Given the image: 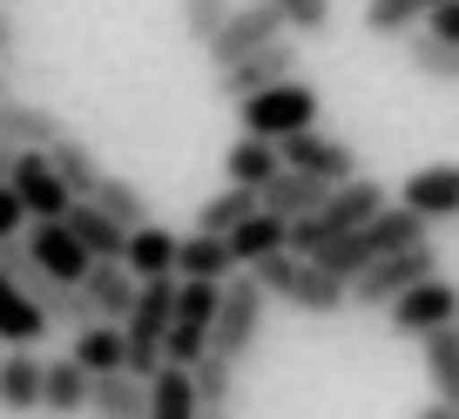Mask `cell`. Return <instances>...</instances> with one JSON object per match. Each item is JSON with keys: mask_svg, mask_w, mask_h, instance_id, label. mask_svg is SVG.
Wrapping results in <instances>:
<instances>
[{"mask_svg": "<svg viewBox=\"0 0 459 419\" xmlns=\"http://www.w3.org/2000/svg\"><path fill=\"white\" fill-rule=\"evenodd\" d=\"M257 271V284L271 291V304H290V311H304V319H331V311H344L351 304V284H344L338 271H325V264L311 258V250H271L264 264H250Z\"/></svg>", "mask_w": 459, "mask_h": 419, "instance_id": "1", "label": "cell"}, {"mask_svg": "<svg viewBox=\"0 0 459 419\" xmlns=\"http://www.w3.org/2000/svg\"><path fill=\"white\" fill-rule=\"evenodd\" d=\"M378 210H385V183H372V176H351V183H338L325 203H317L311 217L290 223V244L311 250V244H325V237L359 231V223H365V217H378Z\"/></svg>", "mask_w": 459, "mask_h": 419, "instance_id": "2", "label": "cell"}, {"mask_svg": "<svg viewBox=\"0 0 459 419\" xmlns=\"http://www.w3.org/2000/svg\"><path fill=\"white\" fill-rule=\"evenodd\" d=\"M264 311H271V291L257 284V271H230L223 277V304H216V325H210V345L244 359L250 345L264 338Z\"/></svg>", "mask_w": 459, "mask_h": 419, "instance_id": "3", "label": "cell"}, {"mask_svg": "<svg viewBox=\"0 0 459 419\" xmlns=\"http://www.w3.org/2000/svg\"><path fill=\"white\" fill-rule=\"evenodd\" d=\"M432 271H439V244H432V237L426 244H405V250H385V258H372L351 277V304H359V311H385L399 291H412L419 277H432Z\"/></svg>", "mask_w": 459, "mask_h": 419, "instance_id": "4", "label": "cell"}, {"mask_svg": "<svg viewBox=\"0 0 459 419\" xmlns=\"http://www.w3.org/2000/svg\"><path fill=\"white\" fill-rule=\"evenodd\" d=\"M237 122H244L250 135H298V129H311L317 122V88L311 82H277V88H264V95H244L237 101Z\"/></svg>", "mask_w": 459, "mask_h": 419, "instance_id": "5", "label": "cell"}, {"mask_svg": "<svg viewBox=\"0 0 459 419\" xmlns=\"http://www.w3.org/2000/svg\"><path fill=\"white\" fill-rule=\"evenodd\" d=\"M290 74H298V34H277V41L250 48L244 61L216 68V95H223V101H244V95H264V88L290 82Z\"/></svg>", "mask_w": 459, "mask_h": 419, "instance_id": "6", "label": "cell"}, {"mask_svg": "<svg viewBox=\"0 0 459 419\" xmlns=\"http://www.w3.org/2000/svg\"><path fill=\"white\" fill-rule=\"evenodd\" d=\"M385 319H392L399 338H426V332H439V325L459 319V284L446 271H432V277H419L412 291H399V298L385 304Z\"/></svg>", "mask_w": 459, "mask_h": 419, "instance_id": "7", "label": "cell"}, {"mask_svg": "<svg viewBox=\"0 0 459 419\" xmlns=\"http://www.w3.org/2000/svg\"><path fill=\"white\" fill-rule=\"evenodd\" d=\"M277 34H290V21L277 14V0H237V7H230V21L216 28V41L203 48V55H210V68H230V61H244L250 48L277 41Z\"/></svg>", "mask_w": 459, "mask_h": 419, "instance_id": "8", "label": "cell"}, {"mask_svg": "<svg viewBox=\"0 0 459 419\" xmlns=\"http://www.w3.org/2000/svg\"><path fill=\"white\" fill-rule=\"evenodd\" d=\"M216 304H223V277H183V298H176L169 338H162V352H169V359H183V365H189L203 345H210Z\"/></svg>", "mask_w": 459, "mask_h": 419, "instance_id": "9", "label": "cell"}, {"mask_svg": "<svg viewBox=\"0 0 459 419\" xmlns=\"http://www.w3.org/2000/svg\"><path fill=\"white\" fill-rule=\"evenodd\" d=\"M14 189H21V203H28V217H68L74 210V189L61 183L48 149H21L14 156Z\"/></svg>", "mask_w": 459, "mask_h": 419, "instance_id": "10", "label": "cell"}, {"mask_svg": "<svg viewBox=\"0 0 459 419\" xmlns=\"http://www.w3.org/2000/svg\"><path fill=\"white\" fill-rule=\"evenodd\" d=\"M277 149H284L290 170H311V176H325V183H351V176H359V156H351V143H338V135H317V122H311V129H298V135H277Z\"/></svg>", "mask_w": 459, "mask_h": 419, "instance_id": "11", "label": "cell"}, {"mask_svg": "<svg viewBox=\"0 0 459 419\" xmlns=\"http://www.w3.org/2000/svg\"><path fill=\"white\" fill-rule=\"evenodd\" d=\"M28 244H34V258H41L48 271L61 277V284H82L88 264H95V250L74 237V223H68V217H34V223H28Z\"/></svg>", "mask_w": 459, "mask_h": 419, "instance_id": "12", "label": "cell"}, {"mask_svg": "<svg viewBox=\"0 0 459 419\" xmlns=\"http://www.w3.org/2000/svg\"><path fill=\"white\" fill-rule=\"evenodd\" d=\"M399 203H412L426 223H453L459 217V162H426L399 183Z\"/></svg>", "mask_w": 459, "mask_h": 419, "instance_id": "13", "label": "cell"}, {"mask_svg": "<svg viewBox=\"0 0 459 419\" xmlns=\"http://www.w3.org/2000/svg\"><path fill=\"white\" fill-rule=\"evenodd\" d=\"M82 291H88V304H95V319H108V325H129L143 277H135L122 258H95V264H88V277H82Z\"/></svg>", "mask_w": 459, "mask_h": 419, "instance_id": "14", "label": "cell"}, {"mask_svg": "<svg viewBox=\"0 0 459 419\" xmlns=\"http://www.w3.org/2000/svg\"><path fill=\"white\" fill-rule=\"evenodd\" d=\"M41 386H48V359L34 345L0 352V406L7 413H41Z\"/></svg>", "mask_w": 459, "mask_h": 419, "instance_id": "15", "label": "cell"}, {"mask_svg": "<svg viewBox=\"0 0 459 419\" xmlns=\"http://www.w3.org/2000/svg\"><path fill=\"white\" fill-rule=\"evenodd\" d=\"M0 135H7L14 149H55L61 135H68V122H61L55 109H41V101L0 95Z\"/></svg>", "mask_w": 459, "mask_h": 419, "instance_id": "16", "label": "cell"}, {"mask_svg": "<svg viewBox=\"0 0 459 419\" xmlns=\"http://www.w3.org/2000/svg\"><path fill=\"white\" fill-rule=\"evenodd\" d=\"M48 332H55V311H48L41 298H28L14 277L0 271V338H7V345H41Z\"/></svg>", "mask_w": 459, "mask_h": 419, "instance_id": "17", "label": "cell"}, {"mask_svg": "<svg viewBox=\"0 0 459 419\" xmlns=\"http://www.w3.org/2000/svg\"><path fill=\"white\" fill-rule=\"evenodd\" d=\"M149 413L156 419H196L203 413V392H196V372L183 359H162L149 372Z\"/></svg>", "mask_w": 459, "mask_h": 419, "instance_id": "18", "label": "cell"}, {"mask_svg": "<svg viewBox=\"0 0 459 419\" xmlns=\"http://www.w3.org/2000/svg\"><path fill=\"white\" fill-rule=\"evenodd\" d=\"M331 189H338V183H325V176L290 170V162H284V170H277L271 183H264V210H277V217H290V223H298V217H311V210L331 196Z\"/></svg>", "mask_w": 459, "mask_h": 419, "instance_id": "19", "label": "cell"}, {"mask_svg": "<svg viewBox=\"0 0 459 419\" xmlns=\"http://www.w3.org/2000/svg\"><path fill=\"white\" fill-rule=\"evenodd\" d=\"M271 250H290V217H277V210H250V217L230 231V258H237V271L264 264Z\"/></svg>", "mask_w": 459, "mask_h": 419, "instance_id": "20", "label": "cell"}, {"mask_svg": "<svg viewBox=\"0 0 459 419\" xmlns=\"http://www.w3.org/2000/svg\"><path fill=\"white\" fill-rule=\"evenodd\" d=\"M277 170H284V149H277L271 135H250V129H244L237 143L223 149V176H230V183H250V189H264Z\"/></svg>", "mask_w": 459, "mask_h": 419, "instance_id": "21", "label": "cell"}, {"mask_svg": "<svg viewBox=\"0 0 459 419\" xmlns=\"http://www.w3.org/2000/svg\"><path fill=\"white\" fill-rule=\"evenodd\" d=\"M95 399V372H88L74 352H61V359H48V386H41V413H82V406Z\"/></svg>", "mask_w": 459, "mask_h": 419, "instance_id": "22", "label": "cell"}, {"mask_svg": "<svg viewBox=\"0 0 459 419\" xmlns=\"http://www.w3.org/2000/svg\"><path fill=\"white\" fill-rule=\"evenodd\" d=\"M88 413H108V419H135L149 413V379L129 372V365H115V372H95V399Z\"/></svg>", "mask_w": 459, "mask_h": 419, "instance_id": "23", "label": "cell"}, {"mask_svg": "<svg viewBox=\"0 0 459 419\" xmlns=\"http://www.w3.org/2000/svg\"><path fill=\"white\" fill-rule=\"evenodd\" d=\"M68 223H74V237H82V244L95 250V258H129V223H115L95 196H74Z\"/></svg>", "mask_w": 459, "mask_h": 419, "instance_id": "24", "label": "cell"}, {"mask_svg": "<svg viewBox=\"0 0 459 419\" xmlns=\"http://www.w3.org/2000/svg\"><path fill=\"white\" fill-rule=\"evenodd\" d=\"M426 345V379H432V399H446L459 413V319L439 325V332L419 338Z\"/></svg>", "mask_w": 459, "mask_h": 419, "instance_id": "25", "label": "cell"}, {"mask_svg": "<svg viewBox=\"0 0 459 419\" xmlns=\"http://www.w3.org/2000/svg\"><path fill=\"white\" fill-rule=\"evenodd\" d=\"M74 359L88 372H115V365H129V325H108V319H88L74 332Z\"/></svg>", "mask_w": 459, "mask_h": 419, "instance_id": "26", "label": "cell"}, {"mask_svg": "<svg viewBox=\"0 0 459 419\" xmlns=\"http://www.w3.org/2000/svg\"><path fill=\"white\" fill-rule=\"evenodd\" d=\"M176 250H183L176 231H162V223H135V231H129V258H122V264H129L135 277H169Z\"/></svg>", "mask_w": 459, "mask_h": 419, "instance_id": "27", "label": "cell"}, {"mask_svg": "<svg viewBox=\"0 0 459 419\" xmlns=\"http://www.w3.org/2000/svg\"><path fill=\"white\" fill-rule=\"evenodd\" d=\"M189 372H196V392H203V413H230L237 406V359L216 345H203L196 359H189Z\"/></svg>", "mask_w": 459, "mask_h": 419, "instance_id": "28", "label": "cell"}, {"mask_svg": "<svg viewBox=\"0 0 459 419\" xmlns=\"http://www.w3.org/2000/svg\"><path fill=\"white\" fill-rule=\"evenodd\" d=\"M250 210H264V189H250V183H230V189H216V196H203V210H196V231L230 237L237 223L250 217Z\"/></svg>", "mask_w": 459, "mask_h": 419, "instance_id": "29", "label": "cell"}, {"mask_svg": "<svg viewBox=\"0 0 459 419\" xmlns=\"http://www.w3.org/2000/svg\"><path fill=\"white\" fill-rule=\"evenodd\" d=\"M237 258H230V237L216 231H189L183 250H176V277H230Z\"/></svg>", "mask_w": 459, "mask_h": 419, "instance_id": "30", "label": "cell"}, {"mask_svg": "<svg viewBox=\"0 0 459 419\" xmlns=\"http://www.w3.org/2000/svg\"><path fill=\"white\" fill-rule=\"evenodd\" d=\"M405 55H412V68L426 74V82L459 88V41H446V34H432V28H412L405 34Z\"/></svg>", "mask_w": 459, "mask_h": 419, "instance_id": "31", "label": "cell"}, {"mask_svg": "<svg viewBox=\"0 0 459 419\" xmlns=\"http://www.w3.org/2000/svg\"><path fill=\"white\" fill-rule=\"evenodd\" d=\"M439 0H365V34H378V41H399V34H412L419 21L432 14Z\"/></svg>", "mask_w": 459, "mask_h": 419, "instance_id": "32", "label": "cell"}, {"mask_svg": "<svg viewBox=\"0 0 459 419\" xmlns=\"http://www.w3.org/2000/svg\"><path fill=\"white\" fill-rule=\"evenodd\" d=\"M48 156H55L61 183H68L74 196H95V183H101V176H108V170H101V156H95V149L82 143V135H61V143L48 149Z\"/></svg>", "mask_w": 459, "mask_h": 419, "instance_id": "33", "label": "cell"}, {"mask_svg": "<svg viewBox=\"0 0 459 419\" xmlns=\"http://www.w3.org/2000/svg\"><path fill=\"white\" fill-rule=\"evenodd\" d=\"M95 203L108 210L115 223H129V231H135V223H149V203H143V189H135L129 176H101V183H95Z\"/></svg>", "mask_w": 459, "mask_h": 419, "instance_id": "34", "label": "cell"}, {"mask_svg": "<svg viewBox=\"0 0 459 419\" xmlns=\"http://www.w3.org/2000/svg\"><path fill=\"white\" fill-rule=\"evenodd\" d=\"M230 7H237V0H183V41L210 48V41H216V28L230 21Z\"/></svg>", "mask_w": 459, "mask_h": 419, "instance_id": "35", "label": "cell"}, {"mask_svg": "<svg viewBox=\"0 0 459 419\" xmlns=\"http://www.w3.org/2000/svg\"><path fill=\"white\" fill-rule=\"evenodd\" d=\"M277 14L290 21V34H298V41L331 34V0H277Z\"/></svg>", "mask_w": 459, "mask_h": 419, "instance_id": "36", "label": "cell"}, {"mask_svg": "<svg viewBox=\"0 0 459 419\" xmlns=\"http://www.w3.org/2000/svg\"><path fill=\"white\" fill-rule=\"evenodd\" d=\"M28 203H21V189L14 183H0V237H21V231H28Z\"/></svg>", "mask_w": 459, "mask_h": 419, "instance_id": "37", "label": "cell"}, {"mask_svg": "<svg viewBox=\"0 0 459 419\" xmlns=\"http://www.w3.org/2000/svg\"><path fill=\"white\" fill-rule=\"evenodd\" d=\"M426 28H432V34H446V41H459V0H439V7L426 14Z\"/></svg>", "mask_w": 459, "mask_h": 419, "instance_id": "38", "label": "cell"}, {"mask_svg": "<svg viewBox=\"0 0 459 419\" xmlns=\"http://www.w3.org/2000/svg\"><path fill=\"white\" fill-rule=\"evenodd\" d=\"M14 156H21V149L7 143V135H0V183H14Z\"/></svg>", "mask_w": 459, "mask_h": 419, "instance_id": "39", "label": "cell"}, {"mask_svg": "<svg viewBox=\"0 0 459 419\" xmlns=\"http://www.w3.org/2000/svg\"><path fill=\"white\" fill-rule=\"evenodd\" d=\"M0 41H7V21H0Z\"/></svg>", "mask_w": 459, "mask_h": 419, "instance_id": "40", "label": "cell"}, {"mask_svg": "<svg viewBox=\"0 0 459 419\" xmlns=\"http://www.w3.org/2000/svg\"><path fill=\"white\" fill-rule=\"evenodd\" d=\"M0 352H7V338H0Z\"/></svg>", "mask_w": 459, "mask_h": 419, "instance_id": "41", "label": "cell"}]
</instances>
